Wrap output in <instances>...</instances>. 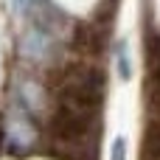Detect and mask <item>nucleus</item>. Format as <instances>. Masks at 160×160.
<instances>
[{
	"label": "nucleus",
	"instance_id": "obj_3",
	"mask_svg": "<svg viewBox=\"0 0 160 160\" xmlns=\"http://www.w3.org/2000/svg\"><path fill=\"white\" fill-rule=\"evenodd\" d=\"M31 6H34V0H14V8H17L20 14H28Z\"/></svg>",
	"mask_w": 160,
	"mask_h": 160
},
{
	"label": "nucleus",
	"instance_id": "obj_2",
	"mask_svg": "<svg viewBox=\"0 0 160 160\" xmlns=\"http://www.w3.org/2000/svg\"><path fill=\"white\" fill-rule=\"evenodd\" d=\"M110 160H129V141L127 135H115L110 143Z\"/></svg>",
	"mask_w": 160,
	"mask_h": 160
},
{
	"label": "nucleus",
	"instance_id": "obj_1",
	"mask_svg": "<svg viewBox=\"0 0 160 160\" xmlns=\"http://www.w3.org/2000/svg\"><path fill=\"white\" fill-rule=\"evenodd\" d=\"M115 65H118V79L121 82H132V56H129V45L127 42H118Z\"/></svg>",
	"mask_w": 160,
	"mask_h": 160
}]
</instances>
